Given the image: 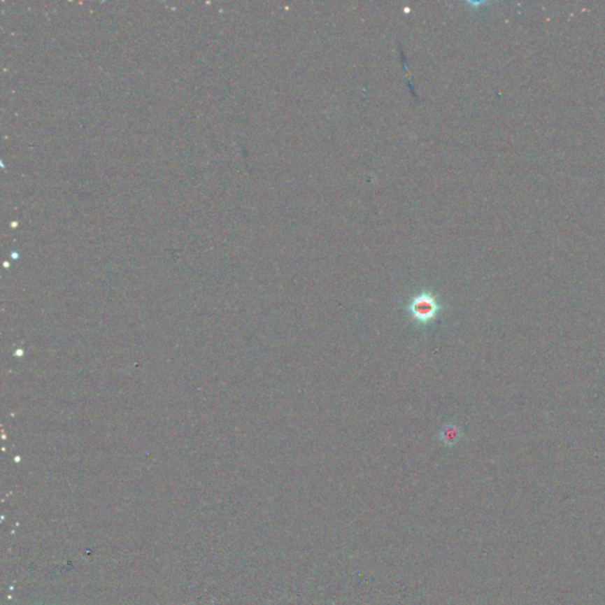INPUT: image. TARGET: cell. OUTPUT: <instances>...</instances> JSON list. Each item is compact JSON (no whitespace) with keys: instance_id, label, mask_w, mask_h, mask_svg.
I'll use <instances>...</instances> for the list:
<instances>
[{"instance_id":"obj_1","label":"cell","mask_w":605,"mask_h":605,"mask_svg":"<svg viewBox=\"0 0 605 605\" xmlns=\"http://www.w3.org/2000/svg\"><path fill=\"white\" fill-rule=\"evenodd\" d=\"M404 311L415 327H428L445 313L446 306L436 293L423 289L408 299Z\"/></svg>"},{"instance_id":"obj_2","label":"cell","mask_w":605,"mask_h":605,"mask_svg":"<svg viewBox=\"0 0 605 605\" xmlns=\"http://www.w3.org/2000/svg\"><path fill=\"white\" fill-rule=\"evenodd\" d=\"M439 439L446 447L457 446L462 439V430L457 423H447L439 432Z\"/></svg>"}]
</instances>
